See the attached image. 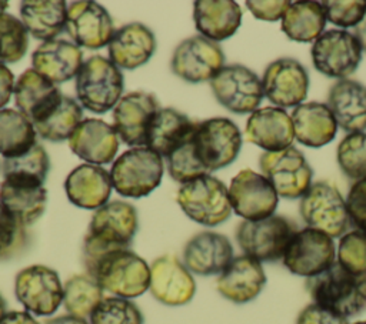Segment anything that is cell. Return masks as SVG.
<instances>
[{"label": "cell", "instance_id": "cell-1", "mask_svg": "<svg viewBox=\"0 0 366 324\" xmlns=\"http://www.w3.org/2000/svg\"><path fill=\"white\" fill-rule=\"evenodd\" d=\"M137 227V211L130 203L114 200L94 210L83 244L84 265L107 253L129 248Z\"/></svg>", "mask_w": 366, "mask_h": 324}, {"label": "cell", "instance_id": "cell-2", "mask_svg": "<svg viewBox=\"0 0 366 324\" xmlns=\"http://www.w3.org/2000/svg\"><path fill=\"white\" fill-rule=\"evenodd\" d=\"M306 288L315 304L345 318L366 310V274H355L337 261L326 271L306 280Z\"/></svg>", "mask_w": 366, "mask_h": 324}, {"label": "cell", "instance_id": "cell-3", "mask_svg": "<svg viewBox=\"0 0 366 324\" xmlns=\"http://www.w3.org/2000/svg\"><path fill=\"white\" fill-rule=\"evenodd\" d=\"M103 291L133 300L149 290L150 265L130 248L107 253L86 267Z\"/></svg>", "mask_w": 366, "mask_h": 324}, {"label": "cell", "instance_id": "cell-4", "mask_svg": "<svg viewBox=\"0 0 366 324\" xmlns=\"http://www.w3.org/2000/svg\"><path fill=\"white\" fill-rule=\"evenodd\" d=\"M120 69L103 56H92L83 61L76 76V96L89 111L103 114L116 107L123 93Z\"/></svg>", "mask_w": 366, "mask_h": 324}, {"label": "cell", "instance_id": "cell-5", "mask_svg": "<svg viewBox=\"0 0 366 324\" xmlns=\"http://www.w3.org/2000/svg\"><path fill=\"white\" fill-rule=\"evenodd\" d=\"M164 171L160 154L146 146L124 151L110 170L113 188L123 197L142 198L149 196L162 181Z\"/></svg>", "mask_w": 366, "mask_h": 324}, {"label": "cell", "instance_id": "cell-6", "mask_svg": "<svg viewBox=\"0 0 366 324\" xmlns=\"http://www.w3.org/2000/svg\"><path fill=\"white\" fill-rule=\"evenodd\" d=\"M177 203L190 220L206 227L219 226L232 214L229 188L210 174L182 184Z\"/></svg>", "mask_w": 366, "mask_h": 324}, {"label": "cell", "instance_id": "cell-7", "mask_svg": "<svg viewBox=\"0 0 366 324\" xmlns=\"http://www.w3.org/2000/svg\"><path fill=\"white\" fill-rule=\"evenodd\" d=\"M296 231L297 227L292 220L273 214L257 221H242L236 230V241L243 254L260 263H272L283 258Z\"/></svg>", "mask_w": 366, "mask_h": 324}, {"label": "cell", "instance_id": "cell-8", "mask_svg": "<svg viewBox=\"0 0 366 324\" xmlns=\"http://www.w3.org/2000/svg\"><path fill=\"white\" fill-rule=\"evenodd\" d=\"M14 295L30 314L47 317L63 304V283L56 270L33 264L16 274Z\"/></svg>", "mask_w": 366, "mask_h": 324}, {"label": "cell", "instance_id": "cell-9", "mask_svg": "<svg viewBox=\"0 0 366 324\" xmlns=\"http://www.w3.org/2000/svg\"><path fill=\"white\" fill-rule=\"evenodd\" d=\"M299 210L307 227L320 230L332 238L342 237L350 224L346 200L335 186L326 181H317L309 187L302 196Z\"/></svg>", "mask_w": 366, "mask_h": 324}, {"label": "cell", "instance_id": "cell-10", "mask_svg": "<svg viewBox=\"0 0 366 324\" xmlns=\"http://www.w3.org/2000/svg\"><path fill=\"white\" fill-rule=\"evenodd\" d=\"M335 255L333 238L320 230L306 227L295 233L282 260L290 273L312 278L332 267Z\"/></svg>", "mask_w": 366, "mask_h": 324}, {"label": "cell", "instance_id": "cell-11", "mask_svg": "<svg viewBox=\"0 0 366 324\" xmlns=\"http://www.w3.org/2000/svg\"><path fill=\"white\" fill-rule=\"evenodd\" d=\"M194 146L204 167L214 171L236 160L242 148V134L230 118L213 117L197 123Z\"/></svg>", "mask_w": 366, "mask_h": 324}, {"label": "cell", "instance_id": "cell-12", "mask_svg": "<svg viewBox=\"0 0 366 324\" xmlns=\"http://www.w3.org/2000/svg\"><path fill=\"white\" fill-rule=\"evenodd\" d=\"M216 100L227 110L246 114L257 110L263 98L262 80L254 71L242 64L223 66L210 80Z\"/></svg>", "mask_w": 366, "mask_h": 324}, {"label": "cell", "instance_id": "cell-13", "mask_svg": "<svg viewBox=\"0 0 366 324\" xmlns=\"http://www.w3.org/2000/svg\"><path fill=\"white\" fill-rule=\"evenodd\" d=\"M312 61L317 71L327 77L346 79L362 60V47L347 30H326L312 46Z\"/></svg>", "mask_w": 366, "mask_h": 324}, {"label": "cell", "instance_id": "cell-14", "mask_svg": "<svg viewBox=\"0 0 366 324\" xmlns=\"http://www.w3.org/2000/svg\"><path fill=\"white\" fill-rule=\"evenodd\" d=\"M259 166L280 197H302L312 186V167L302 151L292 146L280 151L263 153L259 158Z\"/></svg>", "mask_w": 366, "mask_h": 324}, {"label": "cell", "instance_id": "cell-15", "mask_svg": "<svg viewBox=\"0 0 366 324\" xmlns=\"http://www.w3.org/2000/svg\"><path fill=\"white\" fill-rule=\"evenodd\" d=\"M232 210L244 220L257 221L274 214L277 193L272 183L250 168L240 170L230 181Z\"/></svg>", "mask_w": 366, "mask_h": 324}, {"label": "cell", "instance_id": "cell-16", "mask_svg": "<svg viewBox=\"0 0 366 324\" xmlns=\"http://www.w3.org/2000/svg\"><path fill=\"white\" fill-rule=\"evenodd\" d=\"M223 64L222 47L200 34L183 40L174 49L170 61L172 71L189 83L212 80Z\"/></svg>", "mask_w": 366, "mask_h": 324}, {"label": "cell", "instance_id": "cell-17", "mask_svg": "<svg viewBox=\"0 0 366 324\" xmlns=\"http://www.w3.org/2000/svg\"><path fill=\"white\" fill-rule=\"evenodd\" d=\"M149 291L159 303L179 307L192 301L196 281L183 261L172 254H164L150 264Z\"/></svg>", "mask_w": 366, "mask_h": 324}, {"label": "cell", "instance_id": "cell-18", "mask_svg": "<svg viewBox=\"0 0 366 324\" xmlns=\"http://www.w3.org/2000/svg\"><path fill=\"white\" fill-rule=\"evenodd\" d=\"M66 31L74 44L97 50L109 44L114 34V24L109 11L90 0L73 1L67 7Z\"/></svg>", "mask_w": 366, "mask_h": 324}, {"label": "cell", "instance_id": "cell-19", "mask_svg": "<svg viewBox=\"0 0 366 324\" xmlns=\"http://www.w3.org/2000/svg\"><path fill=\"white\" fill-rule=\"evenodd\" d=\"M263 94L277 107H296L307 96L309 74L303 64L290 57L272 61L262 80Z\"/></svg>", "mask_w": 366, "mask_h": 324}, {"label": "cell", "instance_id": "cell-20", "mask_svg": "<svg viewBox=\"0 0 366 324\" xmlns=\"http://www.w3.org/2000/svg\"><path fill=\"white\" fill-rule=\"evenodd\" d=\"M159 108L152 93L133 91L123 96L113 108V127L120 140L127 146H144L147 128Z\"/></svg>", "mask_w": 366, "mask_h": 324}, {"label": "cell", "instance_id": "cell-21", "mask_svg": "<svg viewBox=\"0 0 366 324\" xmlns=\"http://www.w3.org/2000/svg\"><path fill=\"white\" fill-rule=\"evenodd\" d=\"M233 260L229 238L214 231L194 234L183 248V264L196 275H219Z\"/></svg>", "mask_w": 366, "mask_h": 324}, {"label": "cell", "instance_id": "cell-22", "mask_svg": "<svg viewBox=\"0 0 366 324\" xmlns=\"http://www.w3.org/2000/svg\"><path fill=\"white\" fill-rule=\"evenodd\" d=\"M266 284V274L260 261L242 254L233 257L229 265L219 274L216 288L222 297L244 304L254 300Z\"/></svg>", "mask_w": 366, "mask_h": 324}, {"label": "cell", "instance_id": "cell-23", "mask_svg": "<svg viewBox=\"0 0 366 324\" xmlns=\"http://www.w3.org/2000/svg\"><path fill=\"white\" fill-rule=\"evenodd\" d=\"M69 147L87 164H107L119 150V136L109 123L100 118H84L70 136Z\"/></svg>", "mask_w": 366, "mask_h": 324}, {"label": "cell", "instance_id": "cell-24", "mask_svg": "<svg viewBox=\"0 0 366 324\" xmlns=\"http://www.w3.org/2000/svg\"><path fill=\"white\" fill-rule=\"evenodd\" d=\"M246 140L266 150L280 151L292 146L295 128L290 116L280 107H262L247 118L244 128Z\"/></svg>", "mask_w": 366, "mask_h": 324}, {"label": "cell", "instance_id": "cell-25", "mask_svg": "<svg viewBox=\"0 0 366 324\" xmlns=\"http://www.w3.org/2000/svg\"><path fill=\"white\" fill-rule=\"evenodd\" d=\"M112 188L110 173L103 167L87 163L74 167L64 181L69 201L86 210H97L109 203Z\"/></svg>", "mask_w": 366, "mask_h": 324}, {"label": "cell", "instance_id": "cell-26", "mask_svg": "<svg viewBox=\"0 0 366 324\" xmlns=\"http://www.w3.org/2000/svg\"><path fill=\"white\" fill-rule=\"evenodd\" d=\"M33 70L54 84L69 81L77 76L83 64L80 47L66 40L43 41L31 54Z\"/></svg>", "mask_w": 366, "mask_h": 324}, {"label": "cell", "instance_id": "cell-27", "mask_svg": "<svg viewBox=\"0 0 366 324\" xmlns=\"http://www.w3.org/2000/svg\"><path fill=\"white\" fill-rule=\"evenodd\" d=\"M107 47L109 57L117 67L133 70L150 60L156 50V37L147 26L129 23L114 31Z\"/></svg>", "mask_w": 366, "mask_h": 324}, {"label": "cell", "instance_id": "cell-28", "mask_svg": "<svg viewBox=\"0 0 366 324\" xmlns=\"http://www.w3.org/2000/svg\"><path fill=\"white\" fill-rule=\"evenodd\" d=\"M197 121L190 120L176 108H159L154 114L146 136V147L162 157H169L184 143L194 137Z\"/></svg>", "mask_w": 366, "mask_h": 324}, {"label": "cell", "instance_id": "cell-29", "mask_svg": "<svg viewBox=\"0 0 366 324\" xmlns=\"http://www.w3.org/2000/svg\"><path fill=\"white\" fill-rule=\"evenodd\" d=\"M327 107L345 131L366 130V86L362 83L350 79L336 81L329 90Z\"/></svg>", "mask_w": 366, "mask_h": 324}, {"label": "cell", "instance_id": "cell-30", "mask_svg": "<svg viewBox=\"0 0 366 324\" xmlns=\"http://www.w3.org/2000/svg\"><path fill=\"white\" fill-rule=\"evenodd\" d=\"M193 20L200 36L212 41L232 37L242 24V9L233 0H197Z\"/></svg>", "mask_w": 366, "mask_h": 324}, {"label": "cell", "instance_id": "cell-31", "mask_svg": "<svg viewBox=\"0 0 366 324\" xmlns=\"http://www.w3.org/2000/svg\"><path fill=\"white\" fill-rule=\"evenodd\" d=\"M295 138L307 147H322L336 136L337 123L327 104L302 103L292 111Z\"/></svg>", "mask_w": 366, "mask_h": 324}, {"label": "cell", "instance_id": "cell-32", "mask_svg": "<svg viewBox=\"0 0 366 324\" xmlns=\"http://www.w3.org/2000/svg\"><path fill=\"white\" fill-rule=\"evenodd\" d=\"M13 94L19 111L29 117L31 123H34L49 108H51L63 96L54 83L33 69L21 73L14 84Z\"/></svg>", "mask_w": 366, "mask_h": 324}, {"label": "cell", "instance_id": "cell-33", "mask_svg": "<svg viewBox=\"0 0 366 324\" xmlns=\"http://www.w3.org/2000/svg\"><path fill=\"white\" fill-rule=\"evenodd\" d=\"M0 203L24 227L37 221L47 204V191L43 186L3 180L0 184Z\"/></svg>", "mask_w": 366, "mask_h": 324}, {"label": "cell", "instance_id": "cell-34", "mask_svg": "<svg viewBox=\"0 0 366 324\" xmlns=\"http://www.w3.org/2000/svg\"><path fill=\"white\" fill-rule=\"evenodd\" d=\"M20 19L27 33L39 40H53L66 27L67 7L63 0H24Z\"/></svg>", "mask_w": 366, "mask_h": 324}, {"label": "cell", "instance_id": "cell-35", "mask_svg": "<svg viewBox=\"0 0 366 324\" xmlns=\"http://www.w3.org/2000/svg\"><path fill=\"white\" fill-rule=\"evenodd\" d=\"M81 117L83 111L79 103L63 94L51 108L33 123V126L41 138L57 143L70 138L76 127L81 123Z\"/></svg>", "mask_w": 366, "mask_h": 324}, {"label": "cell", "instance_id": "cell-36", "mask_svg": "<svg viewBox=\"0 0 366 324\" xmlns=\"http://www.w3.org/2000/svg\"><path fill=\"white\" fill-rule=\"evenodd\" d=\"M326 16L317 1H295L282 17L283 33L295 41L309 43L316 40L325 29Z\"/></svg>", "mask_w": 366, "mask_h": 324}, {"label": "cell", "instance_id": "cell-37", "mask_svg": "<svg viewBox=\"0 0 366 324\" xmlns=\"http://www.w3.org/2000/svg\"><path fill=\"white\" fill-rule=\"evenodd\" d=\"M36 134L33 123L21 111L0 110V154L4 158L29 151L37 143Z\"/></svg>", "mask_w": 366, "mask_h": 324}, {"label": "cell", "instance_id": "cell-38", "mask_svg": "<svg viewBox=\"0 0 366 324\" xmlns=\"http://www.w3.org/2000/svg\"><path fill=\"white\" fill-rule=\"evenodd\" d=\"M103 298V288L87 273L71 275L63 284V307L67 314L87 320Z\"/></svg>", "mask_w": 366, "mask_h": 324}, {"label": "cell", "instance_id": "cell-39", "mask_svg": "<svg viewBox=\"0 0 366 324\" xmlns=\"http://www.w3.org/2000/svg\"><path fill=\"white\" fill-rule=\"evenodd\" d=\"M50 168V160L43 146L36 143L29 151L4 158L1 173L4 180L43 186Z\"/></svg>", "mask_w": 366, "mask_h": 324}, {"label": "cell", "instance_id": "cell-40", "mask_svg": "<svg viewBox=\"0 0 366 324\" xmlns=\"http://www.w3.org/2000/svg\"><path fill=\"white\" fill-rule=\"evenodd\" d=\"M90 324H144L142 310L129 298L104 297L89 317Z\"/></svg>", "mask_w": 366, "mask_h": 324}, {"label": "cell", "instance_id": "cell-41", "mask_svg": "<svg viewBox=\"0 0 366 324\" xmlns=\"http://www.w3.org/2000/svg\"><path fill=\"white\" fill-rule=\"evenodd\" d=\"M29 47V36L24 24L9 13H0V63L21 60Z\"/></svg>", "mask_w": 366, "mask_h": 324}, {"label": "cell", "instance_id": "cell-42", "mask_svg": "<svg viewBox=\"0 0 366 324\" xmlns=\"http://www.w3.org/2000/svg\"><path fill=\"white\" fill-rule=\"evenodd\" d=\"M340 170L352 180L366 178V133H349L337 146Z\"/></svg>", "mask_w": 366, "mask_h": 324}, {"label": "cell", "instance_id": "cell-43", "mask_svg": "<svg viewBox=\"0 0 366 324\" xmlns=\"http://www.w3.org/2000/svg\"><path fill=\"white\" fill-rule=\"evenodd\" d=\"M166 160L170 177L182 184L209 174V170L204 167L196 151L194 137L174 150L169 157H166Z\"/></svg>", "mask_w": 366, "mask_h": 324}, {"label": "cell", "instance_id": "cell-44", "mask_svg": "<svg viewBox=\"0 0 366 324\" xmlns=\"http://www.w3.org/2000/svg\"><path fill=\"white\" fill-rule=\"evenodd\" d=\"M337 263L355 274H366V231L352 230L340 237Z\"/></svg>", "mask_w": 366, "mask_h": 324}, {"label": "cell", "instance_id": "cell-45", "mask_svg": "<svg viewBox=\"0 0 366 324\" xmlns=\"http://www.w3.org/2000/svg\"><path fill=\"white\" fill-rule=\"evenodd\" d=\"M27 243V227L19 223L0 203V260L20 254Z\"/></svg>", "mask_w": 366, "mask_h": 324}, {"label": "cell", "instance_id": "cell-46", "mask_svg": "<svg viewBox=\"0 0 366 324\" xmlns=\"http://www.w3.org/2000/svg\"><path fill=\"white\" fill-rule=\"evenodd\" d=\"M326 20L339 27H356L366 16V0H326L322 1Z\"/></svg>", "mask_w": 366, "mask_h": 324}, {"label": "cell", "instance_id": "cell-47", "mask_svg": "<svg viewBox=\"0 0 366 324\" xmlns=\"http://www.w3.org/2000/svg\"><path fill=\"white\" fill-rule=\"evenodd\" d=\"M346 210L349 220L357 230L366 231V178L352 184L346 197Z\"/></svg>", "mask_w": 366, "mask_h": 324}, {"label": "cell", "instance_id": "cell-48", "mask_svg": "<svg viewBox=\"0 0 366 324\" xmlns=\"http://www.w3.org/2000/svg\"><path fill=\"white\" fill-rule=\"evenodd\" d=\"M296 324H349L347 318L319 305L307 304L297 315Z\"/></svg>", "mask_w": 366, "mask_h": 324}, {"label": "cell", "instance_id": "cell-49", "mask_svg": "<svg viewBox=\"0 0 366 324\" xmlns=\"http://www.w3.org/2000/svg\"><path fill=\"white\" fill-rule=\"evenodd\" d=\"M246 6L256 19L266 20V21H276L283 17V14L286 13V10L290 6V1H287V0H276V1L274 0H272V1L247 0Z\"/></svg>", "mask_w": 366, "mask_h": 324}, {"label": "cell", "instance_id": "cell-50", "mask_svg": "<svg viewBox=\"0 0 366 324\" xmlns=\"http://www.w3.org/2000/svg\"><path fill=\"white\" fill-rule=\"evenodd\" d=\"M14 76L6 64L0 63V110L9 103L14 90Z\"/></svg>", "mask_w": 366, "mask_h": 324}, {"label": "cell", "instance_id": "cell-51", "mask_svg": "<svg viewBox=\"0 0 366 324\" xmlns=\"http://www.w3.org/2000/svg\"><path fill=\"white\" fill-rule=\"evenodd\" d=\"M0 324H41V323H39L36 317L26 310H11V311H7L0 318Z\"/></svg>", "mask_w": 366, "mask_h": 324}, {"label": "cell", "instance_id": "cell-52", "mask_svg": "<svg viewBox=\"0 0 366 324\" xmlns=\"http://www.w3.org/2000/svg\"><path fill=\"white\" fill-rule=\"evenodd\" d=\"M41 324H90V323L86 318H80V317H76L71 314H64V315L47 318Z\"/></svg>", "mask_w": 366, "mask_h": 324}, {"label": "cell", "instance_id": "cell-53", "mask_svg": "<svg viewBox=\"0 0 366 324\" xmlns=\"http://www.w3.org/2000/svg\"><path fill=\"white\" fill-rule=\"evenodd\" d=\"M355 37L357 39L362 50L366 51V16L362 19V21L355 27Z\"/></svg>", "mask_w": 366, "mask_h": 324}, {"label": "cell", "instance_id": "cell-54", "mask_svg": "<svg viewBox=\"0 0 366 324\" xmlns=\"http://www.w3.org/2000/svg\"><path fill=\"white\" fill-rule=\"evenodd\" d=\"M6 305H7V304H6V300H4V298H3V295L0 294V318L7 313Z\"/></svg>", "mask_w": 366, "mask_h": 324}, {"label": "cell", "instance_id": "cell-55", "mask_svg": "<svg viewBox=\"0 0 366 324\" xmlns=\"http://www.w3.org/2000/svg\"><path fill=\"white\" fill-rule=\"evenodd\" d=\"M7 6H9V3H7V1L0 0V13H4V11H6V9H7Z\"/></svg>", "mask_w": 366, "mask_h": 324}, {"label": "cell", "instance_id": "cell-56", "mask_svg": "<svg viewBox=\"0 0 366 324\" xmlns=\"http://www.w3.org/2000/svg\"><path fill=\"white\" fill-rule=\"evenodd\" d=\"M352 324H366V321H356V323H352Z\"/></svg>", "mask_w": 366, "mask_h": 324}]
</instances>
